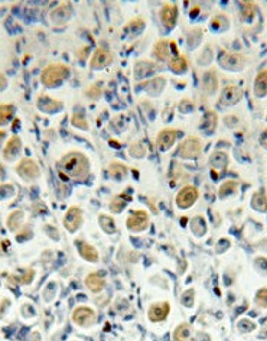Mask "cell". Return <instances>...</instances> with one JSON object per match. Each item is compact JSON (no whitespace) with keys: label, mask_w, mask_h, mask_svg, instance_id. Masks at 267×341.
<instances>
[{"label":"cell","mask_w":267,"mask_h":341,"mask_svg":"<svg viewBox=\"0 0 267 341\" xmlns=\"http://www.w3.org/2000/svg\"><path fill=\"white\" fill-rule=\"evenodd\" d=\"M219 64L222 68L225 70H233V71H239L244 67L245 64V58L240 53L234 52H224L219 56Z\"/></svg>","instance_id":"9c48e42d"},{"label":"cell","mask_w":267,"mask_h":341,"mask_svg":"<svg viewBox=\"0 0 267 341\" xmlns=\"http://www.w3.org/2000/svg\"><path fill=\"white\" fill-rule=\"evenodd\" d=\"M127 229L132 232H143L149 226V214L143 210L133 211L127 218Z\"/></svg>","instance_id":"52a82bcc"},{"label":"cell","mask_w":267,"mask_h":341,"mask_svg":"<svg viewBox=\"0 0 267 341\" xmlns=\"http://www.w3.org/2000/svg\"><path fill=\"white\" fill-rule=\"evenodd\" d=\"M98 223H100V226H101V229L106 232V233H108V235H113V233H116V223H114V220L111 218V217H108V215H100L98 217Z\"/></svg>","instance_id":"e575fe53"},{"label":"cell","mask_w":267,"mask_h":341,"mask_svg":"<svg viewBox=\"0 0 267 341\" xmlns=\"http://www.w3.org/2000/svg\"><path fill=\"white\" fill-rule=\"evenodd\" d=\"M189 334H191V327L189 324H181L176 327L175 333H173V340L175 341H188L189 340Z\"/></svg>","instance_id":"d6a6232c"},{"label":"cell","mask_w":267,"mask_h":341,"mask_svg":"<svg viewBox=\"0 0 267 341\" xmlns=\"http://www.w3.org/2000/svg\"><path fill=\"white\" fill-rule=\"evenodd\" d=\"M202 128L205 129V131H207L208 134L214 133L215 128H217V114H215V113H213V111L205 113L204 122H202Z\"/></svg>","instance_id":"1f68e13d"},{"label":"cell","mask_w":267,"mask_h":341,"mask_svg":"<svg viewBox=\"0 0 267 341\" xmlns=\"http://www.w3.org/2000/svg\"><path fill=\"white\" fill-rule=\"evenodd\" d=\"M198 198H199V191L195 186L188 185L178 192L176 204L179 209H189L191 206H194V203H196Z\"/></svg>","instance_id":"5b68a950"},{"label":"cell","mask_w":267,"mask_h":341,"mask_svg":"<svg viewBox=\"0 0 267 341\" xmlns=\"http://www.w3.org/2000/svg\"><path fill=\"white\" fill-rule=\"evenodd\" d=\"M202 87H204V91L207 94H213L214 91L217 90L218 87V79H217V74L215 71H208L204 74V79H202Z\"/></svg>","instance_id":"603a6c76"},{"label":"cell","mask_w":267,"mask_h":341,"mask_svg":"<svg viewBox=\"0 0 267 341\" xmlns=\"http://www.w3.org/2000/svg\"><path fill=\"white\" fill-rule=\"evenodd\" d=\"M260 145H262L263 148H267V129L263 131L262 136H260Z\"/></svg>","instance_id":"f907efd6"},{"label":"cell","mask_w":267,"mask_h":341,"mask_svg":"<svg viewBox=\"0 0 267 341\" xmlns=\"http://www.w3.org/2000/svg\"><path fill=\"white\" fill-rule=\"evenodd\" d=\"M145 146L140 142H134L133 145L130 146V155L134 157H145Z\"/></svg>","instance_id":"ee69618b"},{"label":"cell","mask_w":267,"mask_h":341,"mask_svg":"<svg viewBox=\"0 0 267 341\" xmlns=\"http://www.w3.org/2000/svg\"><path fill=\"white\" fill-rule=\"evenodd\" d=\"M75 244L78 247V252H80L82 259H85V261H88V262L91 263L98 262V259H100L98 252L91 244H88L85 241H75Z\"/></svg>","instance_id":"ac0fdd59"},{"label":"cell","mask_w":267,"mask_h":341,"mask_svg":"<svg viewBox=\"0 0 267 341\" xmlns=\"http://www.w3.org/2000/svg\"><path fill=\"white\" fill-rule=\"evenodd\" d=\"M29 237H30V232H29V229H27V227H25V232L19 233V235L16 236V240H18V241H21V240H25V238H29Z\"/></svg>","instance_id":"681fc988"},{"label":"cell","mask_w":267,"mask_h":341,"mask_svg":"<svg viewBox=\"0 0 267 341\" xmlns=\"http://www.w3.org/2000/svg\"><path fill=\"white\" fill-rule=\"evenodd\" d=\"M237 328L240 330V331H244V333H248V331H253L254 328H256V324L254 322H251L250 319H240L239 321V324H237Z\"/></svg>","instance_id":"f6af8a7d"},{"label":"cell","mask_w":267,"mask_h":341,"mask_svg":"<svg viewBox=\"0 0 267 341\" xmlns=\"http://www.w3.org/2000/svg\"><path fill=\"white\" fill-rule=\"evenodd\" d=\"M35 278V270L33 269H29V270H26L22 276H19V278H16V276H10L9 278V281L10 282H13V285H16V284H25V285H27V284H30L32 282V279Z\"/></svg>","instance_id":"8d00e7d4"},{"label":"cell","mask_w":267,"mask_h":341,"mask_svg":"<svg viewBox=\"0 0 267 341\" xmlns=\"http://www.w3.org/2000/svg\"><path fill=\"white\" fill-rule=\"evenodd\" d=\"M266 119H267V116H266Z\"/></svg>","instance_id":"f5cc1de1"},{"label":"cell","mask_w":267,"mask_h":341,"mask_svg":"<svg viewBox=\"0 0 267 341\" xmlns=\"http://www.w3.org/2000/svg\"><path fill=\"white\" fill-rule=\"evenodd\" d=\"M82 224V211L78 207H70L64 217V227L70 233H75Z\"/></svg>","instance_id":"ba28073f"},{"label":"cell","mask_w":267,"mask_h":341,"mask_svg":"<svg viewBox=\"0 0 267 341\" xmlns=\"http://www.w3.org/2000/svg\"><path fill=\"white\" fill-rule=\"evenodd\" d=\"M59 171L73 180L84 181L90 175V162L87 157L77 151L68 152L59 162Z\"/></svg>","instance_id":"6da1fadb"},{"label":"cell","mask_w":267,"mask_h":341,"mask_svg":"<svg viewBox=\"0 0 267 341\" xmlns=\"http://www.w3.org/2000/svg\"><path fill=\"white\" fill-rule=\"evenodd\" d=\"M22 220H24V211H13V212L9 215V218H7V227H9V230L15 232L18 227H21Z\"/></svg>","instance_id":"4dcf8cb0"},{"label":"cell","mask_w":267,"mask_h":341,"mask_svg":"<svg viewBox=\"0 0 267 341\" xmlns=\"http://www.w3.org/2000/svg\"><path fill=\"white\" fill-rule=\"evenodd\" d=\"M176 18H178V7L173 3H166L163 4L162 10H160V21L163 24V26L166 29H173L176 24Z\"/></svg>","instance_id":"8fae6325"},{"label":"cell","mask_w":267,"mask_h":341,"mask_svg":"<svg viewBox=\"0 0 267 341\" xmlns=\"http://www.w3.org/2000/svg\"><path fill=\"white\" fill-rule=\"evenodd\" d=\"M85 93H87V96H88L90 99H94V100H96V99H98V97L103 94V84H101V82H96V84H93Z\"/></svg>","instance_id":"b9f144b4"},{"label":"cell","mask_w":267,"mask_h":341,"mask_svg":"<svg viewBox=\"0 0 267 341\" xmlns=\"http://www.w3.org/2000/svg\"><path fill=\"white\" fill-rule=\"evenodd\" d=\"M71 319L75 325L78 327H90L96 321V313L90 307H78L73 311Z\"/></svg>","instance_id":"277c9868"},{"label":"cell","mask_w":267,"mask_h":341,"mask_svg":"<svg viewBox=\"0 0 267 341\" xmlns=\"http://www.w3.org/2000/svg\"><path fill=\"white\" fill-rule=\"evenodd\" d=\"M85 287L90 289L93 293H100L106 287V281L98 273H90L85 278Z\"/></svg>","instance_id":"ffe728a7"},{"label":"cell","mask_w":267,"mask_h":341,"mask_svg":"<svg viewBox=\"0 0 267 341\" xmlns=\"http://www.w3.org/2000/svg\"><path fill=\"white\" fill-rule=\"evenodd\" d=\"M111 61L113 55L110 51H107L106 48H97L90 58V67L93 70H103L108 64H111Z\"/></svg>","instance_id":"30bf717a"},{"label":"cell","mask_w":267,"mask_h":341,"mask_svg":"<svg viewBox=\"0 0 267 341\" xmlns=\"http://www.w3.org/2000/svg\"><path fill=\"white\" fill-rule=\"evenodd\" d=\"M108 172L113 178L116 180H123L127 175V166L120 163V162H113L108 166Z\"/></svg>","instance_id":"83f0119b"},{"label":"cell","mask_w":267,"mask_h":341,"mask_svg":"<svg viewBox=\"0 0 267 341\" xmlns=\"http://www.w3.org/2000/svg\"><path fill=\"white\" fill-rule=\"evenodd\" d=\"M145 26V22L140 19V18H136L133 19L129 25H127V29H132V30H142Z\"/></svg>","instance_id":"bcb514c9"},{"label":"cell","mask_w":267,"mask_h":341,"mask_svg":"<svg viewBox=\"0 0 267 341\" xmlns=\"http://www.w3.org/2000/svg\"><path fill=\"white\" fill-rule=\"evenodd\" d=\"M70 68L64 64H51L48 65L42 74H41V81L45 87H55L61 84L64 79L68 77Z\"/></svg>","instance_id":"7a4b0ae2"},{"label":"cell","mask_w":267,"mask_h":341,"mask_svg":"<svg viewBox=\"0 0 267 341\" xmlns=\"http://www.w3.org/2000/svg\"><path fill=\"white\" fill-rule=\"evenodd\" d=\"M243 91L240 87L237 85H228L224 88L222 94H221V105H234L240 102Z\"/></svg>","instance_id":"4fadbf2b"},{"label":"cell","mask_w":267,"mask_h":341,"mask_svg":"<svg viewBox=\"0 0 267 341\" xmlns=\"http://www.w3.org/2000/svg\"><path fill=\"white\" fill-rule=\"evenodd\" d=\"M210 163L213 165L214 168L224 169L228 165V155L225 152H222V151H215L210 157Z\"/></svg>","instance_id":"d4e9b609"},{"label":"cell","mask_w":267,"mask_h":341,"mask_svg":"<svg viewBox=\"0 0 267 341\" xmlns=\"http://www.w3.org/2000/svg\"><path fill=\"white\" fill-rule=\"evenodd\" d=\"M251 206L257 211H267V195L263 191H257L251 197Z\"/></svg>","instance_id":"484cf974"},{"label":"cell","mask_w":267,"mask_h":341,"mask_svg":"<svg viewBox=\"0 0 267 341\" xmlns=\"http://www.w3.org/2000/svg\"><path fill=\"white\" fill-rule=\"evenodd\" d=\"M165 82H166V81H165L163 77H156V79L145 82L143 87H145L150 94H159L160 91L163 90V87H165Z\"/></svg>","instance_id":"f1b7e54d"},{"label":"cell","mask_w":267,"mask_h":341,"mask_svg":"<svg viewBox=\"0 0 267 341\" xmlns=\"http://www.w3.org/2000/svg\"><path fill=\"white\" fill-rule=\"evenodd\" d=\"M13 113H15V107L13 105L3 103V105H0V123L1 125L7 123L12 119Z\"/></svg>","instance_id":"d590c367"},{"label":"cell","mask_w":267,"mask_h":341,"mask_svg":"<svg viewBox=\"0 0 267 341\" xmlns=\"http://www.w3.org/2000/svg\"><path fill=\"white\" fill-rule=\"evenodd\" d=\"M202 152V142L196 136H189L187 137L181 148H179V155L184 159H196Z\"/></svg>","instance_id":"3957f363"},{"label":"cell","mask_w":267,"mask_h":341,"mask_svg":"<svg viewBox=\"0 0 267 341\" xmlns=\"http://www.w3.org/2000/svg\"><path fill=\"white\" fill-rule=\"evenodd\" d=\"M191 230L196 237H202L207 233V224L202 217H194L191 221Z\"/></svg>","instance_id":"4316f807"},{"label":"cell","mask_w":267,"mask_h":341,"mask_svg":"<svg viewBox=\"0 0 267 341\" xmlns=\"http://www.w3.org/2000/svg\"><path fill=\"white\" fill-rule=\"evenodd\" d=\"M237 186H239V183H237V181L228 180V181L222 183V185L219 186V189H218V195H219L221 198H224V197H227V195L233 194V192L237 189Z\"/></svg>","instance_id":"836d02e7"},{"label":"cell","mask_w":267,"mask_h":341,"mask_svg":"<svg viewBox=\"0 0 267 341\" xmlns=\"http://www.w3.org/2000/svg\"><path fill=\"white\" fill-rule=\"evenodd\" d=\"M179 107H181V111H185V113H188V111H191V110H192L194 105H192L189 100H182V102H181V105H179Z\"/></svg>","instance_id":"c3c4849f"},{"label":"cell","mask_w":267,"mask_h":341,"mask_svg":"<svg viewBox=\"0 0 267 341\" xmlns=\"http://www.w3.org/2000/svg\"><path fill=\"white\" fill-rule=\"evenodd\" d=\"M254 94L257 97H263L267 94V68L262 70L254 79Z\"/></svg>","instance_id":"7402d4cb"},{"label":"cell","mask_w":267,"mask_h":341,"mask_svg":"<svg viewBox=\"0 0 267 341\" xmlns=\"http://www.w3.org/2000/svg\"><path fill=\"white\" fill-rule=\"evenodd\" d=\"M155 71V64L150 61H137L134 64V79H142Z\"/></svg>","instance_id":"44dd1931"},{"label":"cell","mask_w":267,"mask_h":341,"mask_svg":"<svg viewBox=\"0 0 267 341\" xmlns=\"http://www.w3.org/2000/svg\"><path fill=\"white\" fill-rule=\"evenodd\" d=\"M254 12H256L254 3H251V1H241V15H243L244 19H247V21L253 19Z\"/></svg>","instance_id":"74e56055"},{"label":"cell","mask_w":267,"mask_h":341,"mask_svg":"<svg viewBox=\"0 0 267 341\" xmlns=\"http://www.w3.org/2000/svg\"><path fill=\"white\" fill-rule=\"evenodd\" d=\"M169 68L176 73V74H182L185 73L188 68V59L185 56H181V55H176L173 56L172 59H169Z\"/></svg>","instance_id":"cb8c5ba5"},{"label":"cell","mask_w":267,"mask_h":341,"mask_svg":"<svg viewBox=\"0 0 267 341\" xmlns=\"http://www.w3.org/2000/svg\"><path fill=\"white\" fill-rule=\"evenodd\" d=\"M178 137V131L175 129H162L156 137V146L160 151H168L169 148H172L176 142Z\"/></svg>","instance_id":"7c38bea8"},{"label":"cell","mask_w":267,"mask_h":341,"mask_svg":"<svg viewBox=\"0 0 267 341\" xmlns=\"http://www.w3.org/2000/svg\"><path fill=\"white\" fill-rule=\"evenodd\" d=\"M181 302H182L184 307L191 308L194 305V302H195V290L194 289H187L181 296Z\"/></svg>","instance_id":"ab89813d"},{"label":"cell","mask_w":267,"mask_h":341,"mask_svg":"<svg viewBox=\"0 0 267 341\" xmlns=\"http://www.w3.org/2000/svg\"><path fill=\"white\" fill-rule=\"evenodd\" d=\"M21 148H22L21 139H19L18 136H12V137L7 140L6 146L3 148V157H4V159H9V160L15 159V157H18V154L21 152Z\"/></svg>","instance_id":"e0dca14e"},{"label":"cell","mask_w":267,"mask_h":341,"mask_svg":"<svg viewBox=\"0 0 267 341\" xmlns=\"http://www.w3.org/2000/svg\"><path fill=\"white\" fill-rule=\"evenodd\" d=\"M169 311H170L169 302H158V304L150 305L147 316H149V319L152 322H160V321H163L168 316Z\"/></svg>","instance_id":"5bb4252c"},{"label":"cell","mask_w":267,"mask_h":341,"mask_svg":"<svg viewBox=\"0 0 267 341\" xmlns=\"http://www.w3.org/2000/svg\"><path fill=\"white\" fill-rule=\"evenodd\" d=\"M16 172H18L22 178L27 180V181L36 180V178H39V175H41V171H39L38 163H36L35 160L29 159V157H25V159H22V160L19 162V165H18V168H16Z\"/></svg>","instance_id":"8992f818"},{"label":"cell","mask_w":267,"mask_h":341,"mask_svg":"<svg viewBox=\"0 0 267 341\" xmlns=\"http://www.w3.org/2000/svg\"><path fill=\"white\" fill-rule=\"evenodd\" d=\"M71 123L73 126L78 128V129H82V131H87L88 129V123L87 120L84 119V116L81 113H74L73 117H71Z\"/></svg>","instance_id":"60d3db41"},{"label":"cell","mask_w":267,"mask_h":341,"mask_svg":"<svg viewBox=\"0 0 267 341\" xmlns=\"http://www.w3.org/2000/svg\"><path fill=\"white\" fill-rule=\"evenodd\" d=\"M127 201H129L127 197H124V195H116L111 200V203H110V210L113 211L114 214H120L121 211L126 209Z\"/></svg>","instance_id":"f546056e"},{"label":"cell","mask_w":267,"mask_h":341,"mask_svg":"<svg viewBox=\"0 0 267 341\" xmlns=\"http://www.w3.org/2000/svg\"><path fill=\"white\" fill-rule=\"evenodd\" d=\"M225 125L230 126V128H234V126L239 125V119L234 117V116H227V117H225Z\"/></svg>","instance_id":"7dc6e473"},{"label":"cell","mask_w":267,"mask_h":341,"mask_svg":"<svg viewBox=\"0 0 267 341\" xmlns=\"http://www.w3.org/2000/svg\"><path fill=\"white\" fill-rule=\"evenodd\" d=\"M254 302H256L259 307H262V308H266L267 307V288L260 289V290L256 293Z\"/></svg>","instance_id":"7bdbcfd3"},{"label":"cell","mask_w":267,"mask_h":341,"mask_svg":"<svg viewBox=\"0 0 267 341\" xmlns=\"http://www.w3.org/2000/svg\"><path fill=\"white\" fill-rule=\"evenodd\" d=\"M71 16V7L70 4H62V6H58L55 10L51 12V21H52L55 25H64Z\"/></svg>","instance_id":"d6986e66"},{"label":"cell","mask_w":267,"mask_h":341,"mask_svg":"<svg viewBox=\"0 0 267 341\" xmlns=\"http://www.w3.org/2000/svg\"><path fill=\"white\" fill-rule=\"evenodd\" d=\"M36 105H38V108H39L41 111H44V113H56V111L62 110V107H64L62 102L51 99V97H48V96H41V97L38 99V103H36Z\"/></svg>","instance_id":"9a60e30c"},{"label":"cell","mask_w":267,"mask_h":341,"mask_svg":"<svg viewBox=\"0 0 267 341\" xmlns=\"http://www.w3.org/2000/svg\"><path fill=\"white\" fill-rule=\"evenodd\" d=\"M228 25H230V22H228L227 16H224V15H217L211 21V26L214 29H218V30H224Z\"/></svg>","instance_id":"f35d334b"},{"label":"cell","mask_w":267,"mask_h":341,"mask_svg":"<svg viewBox=\"0 0 267 341\" xmlns=\"http://www.w3.org/2000/svg\"><path fill=\"white\" fill-rule=\"evenodd\" d=\"M1 84H3V88H4V85H6V79H4V77H1Z\"/></svg>","instance_id":"816d5d0a"},{"label":"cell","mask_w":267,"mask_h":341,"mask_svg":"<svg viewBox=\"0 0 267 341\" xmlns=\"http://www.w3.org/2000/svg\"><path fill=\"white\" fill-rule=\"evenodd\" d=\"M172 48H175V45H173V42H170V41H168V39H160V41H158L155 45H153V55L159 59V61H166V59H169V56H170V51H172Z\"/></svg>","instance_id":"2e32d148"}]
</instances>
